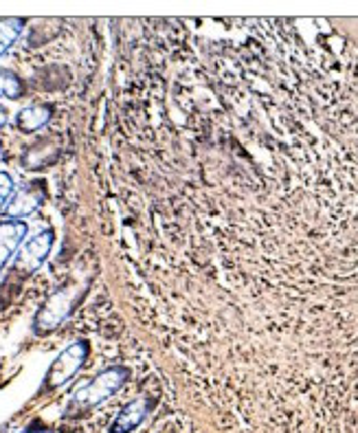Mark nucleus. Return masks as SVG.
<instances>
[{
  "label": "nucleus",
  "mask_w": 358,
  "mask_h": 433,
  "mask_svg": "<svg viewBox=\"0 0 358 433\" xmlns=\"http://www.w3.org/2000/svg\"><path fill=\"white\" fill-rule=\"evenodd\" d=\"M130 378V370L127 368H108L101 374H97L93 381L86 383L84 387L73 396L70 400V409H90L101 405L104 400H108L110 396H114L123 387V383Z\"/></svg>",
  "instance_id": "nucleus-1"
},
{
  "label": "nucleus",
  "mask_w": 358,
  "mask_h": 433,
  "mask_svg": "<svg viewBox=\"0 0 358 433\" xmlns=\"http://www.w3.org/2000/svg\"><path fill=\"white\" fill-rule=\"evenodd\" d=\"M88 356V343L86 341H75L70 343L68 347H64L59 352V356L51 363V368L46 372V378H44V392H51V389H57L62 387L64 383H68L77 372L82 370L84 360Z\"/></svg>",
  "instance_id": "nucleus-2"
},
{
  "label": "nucleus",
  "mask_w": 358,
  "mask_h": 433,
  "mask_svg": "<svg viewBox=\"0 0 358 433\" xmlns=\"http://www.w3.org/2000/svg\"><path fill=\"white\" fill-rule=\"evenodd\" d=\"M75 302H77L75 288H59V291H55L46 299V304L40 308L38 317H35V321H33V330L38 334L53 332V330L73 312Z\"/></svg>",
  "instance_id": "nucleus-3"
},
{
  "label": "nucleus",
  "mask_w": 358,
  "mask_h": 433,
  "mask_svg": "<svg viewBox=\"0 0 358 433\" xmlns=\"http://www.w3.org/2000/svg\"><path fill=\"white\" fill-rule=\"evenodd\" d=\"M53 240H55V233L53 229H44L40 233H35L33 238H29L27 242L20 246V251H18V268H22L24 273H33V270H38L44 260L51 253V246H53Z\"/></svg>",
  "instance_id": "nucleus-4"
},
{
  "label": "nucleus",
  "mask_w": 358,
  "mask_h": 433,
  "mask_svg": "<svg viewBox=\"0 0 358 433\" xmlns=\"http://www.w3.org/2000/svg\"><path fill=\"white\" fill-rule=\"evenodd\" d=\"M44 200V187L42 183H27L22 185L7 202V215L9 220H22L24 215H31Z\"/></svg>",
  "instance_id": "nucleus-5"
},
{
  "label": "nucleus",
  "mask_w": 358,
  "mask_h": 433,
  "mask_svg": "<svg viewBox=\"0 0 358 433\" xmlns=\"http://www.w3.org/2000/svg\"><path fill=\"white\" fill-rule=\"evenodd\" d=\"M27 231H29V227L24 220L0 222V270L5 268V264L20 249L22 240L27 238Z\"/></svg>",
  "instance_id": "nucleus-6"
},
{
  "label": "nucleus",
  "mask_w": 358,
  "mask_h": 433,
  "mask_svg": "<svg viewBox=\"0 0 358 433\" xmlns=\"http://www.w3.org/2000/svg\"><path fill=\"white\" fill-rule=\"evenodd\" d=\"M150 411V400L148 398H138L132 400L123 407V411L117 416V420L110 426V433H130L134 431L138 424L143 422V418L148 416Z\"/></svg>",
  "instance_id": "nucleus-7"
},
{
  "label": "nucleus",
  "mask_w": 358,
  "mask_h": 433,
  "mask_svg": "<svg viewBox=\"0 0 358 433\" xmlns=\"http://www.w3.org/2000/svg\"><path fill=\"white\" fill-rule=\"evenodd\" d=\"M53 117V108L51 106H29V108H22L20 112L16 115V125L20 128L22 132H35L40 128L51 121Z\"/></svg>",
  "instance_id": "nucleus-8"
},
{
  "label": "nucleus",
  "mask_w": 358,
  "mask_h": 433,
  "mask_svg": "<svg viewBox=\"0 0 358 433\" xmlns=\"http://www.w3.org/2000/svg\"><path fill=\"white\" fill-rule=\"evenodd\" d=\"M24 27V20H18V18H7V20H0V55H5L7 49L14 42L18 40Z\"/></svg>",
  "instance_id": "nucleus-9"
},
{
  "label": "nucleus",
  "mask_w": 358,
  "mask_h": 433,
  "mask_svg": "<svg viewBox=\"0 0 358 433\" xmlns=\"http://www.w3.org/2000/svg\"><path fill=\"white\" fill-rule=\"evenodd\" d=\"M22 93V84L14 73H7V70H0V99L9 97L16 99L18 95Z\"/></svg>",
  "instance_id": "nucleus-10"
},
{
  "label": "nucleus",
  "mask_w": 358,
  "mask_h": 433,
  "mask_svg": "<svg viewBox=\"0 0 358 433\" xmlns=\"http://www.w3.org/2000/svg\"><path fill=\"white\" fill-rule=\"evenodd\" d=\"M11 196H14V178L7 172H0V207H5Z\"/></svg>",
  "instance_id": "nucleus-11"
},
{
  "label": "nucleus",
  "mask_w": 358,
  "mask_h": 433,
  "mask_svg": "<svg viewBox=\"0 0 358 433\" xmlns=\"http://www.w3.org/2000/svg\"><path fill=\"white\" fill-rule=\"evenodd\" d=\"M5 123H7V110H5V108L0 106V128H3Z\"/></svg>",
  "instance_id": "nucleus-12"
},
{
  "label": "nucleus",
  "mask_w": 358,
  "mask_h": 433,
  "mask_svg": "<svg viewBox=\"0 0 358 433\" xmlns=\"http://www.w3.org/2000/svg\"><path fill=\"white\" fill-rule=\"evenodd\" d=\"M0 150H3V143H0Z\"/></svg>",
  "instance_id": "nucleus-13"
}]
</instances>
